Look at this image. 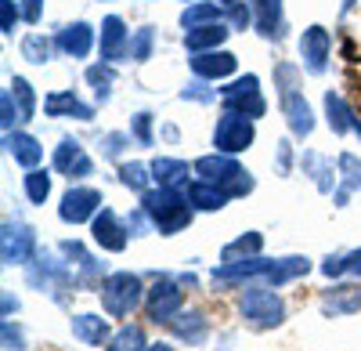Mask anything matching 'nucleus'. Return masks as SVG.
<instances>
[{
  "mask_svg": "<svg viewBox=\"0 0 361 351\" xmlns=\"http://www.w3.org/2000/svg\"><path fill=\"white\" fill-rule=\"evenodd\" d=\"M311 272V261L307 257H250V261H235V265H217L209 272V282L214 286H238V282H250L260 279L267 286L282 290L293 279H304Z\"/></svg>",
  "mask_w": 361,
  "mask_h": 351,
  "instance_id": "obj_1",
  "label": "nucleus"
},
{
  "mask_svg": "<svg viewBox=\"0 0 361 351\" xmlns=\"http://www.w3.org/2000/svg\"><path fill=\"white\" fill-rule=\"evenodd\" d=\"M141 210L148 214V221H152L159 236H177L195 218V207L188 203L185 189H148L141 196Z\"/></svg>",
  "mask_w": 361,
  "mask_h": 351,
  "instance_id": "obj_2",
  "label": "nucleus"
},
{
  "mask_svg": "<svg viewBox=\"0 0 361 351\" xmlns=\"http://www.w3.org/2000/svg\"><path fill=\"white\" fill-rule=\"evenodd\" d=\"M25 286L37 294H47L54 304H66L69 294H76V275L62 254L54 257L51 250H37V257L25 265Z\"/></svg>",
  "mask_w": 361,
  "mask_h": 351,
  "instance_id": "obj_3",
  "label": "nucleus"
},
{
  "mask_svg": "<svg viewBox=\"0 0 361 351\" xmlns=\"http://www.w3.org/2000/svg\"><path fill=\"white\" fill-rule=\"evenodd\" d=\"M300 69L304 66H293V62H279L275 66V87H279V105L282 116L296 138H311L314 131V112L311 102L304 98V87H300Z\"/></svg>",
  "mask_w": 361,
  "mask_h": 351,
  "instance_id": "obj_4",
  "label": "nucleus"
},
{
  "mask_svg": "<svg viewBox=\"0 0 361 351\" xmlns=\"http://www.w3.org/2000/svg\"><path fill=\"white\" fill-rule=\"evenodd\" d=\"M235 308L253 330H279L286 323V301H282V294H275V286H267V282H246Z\"/></svg>",
  "mask_w": 361,
  "mask_h": 351,
  "instance_id": "obj_5",
  "label": "nucleus"
},
{
  "mask_svg": "<svg viewBox=\"0 0 361 351\" xmlns=\"http://www.w3.org/2000/svg\"><path fill=\"white\" fill-rule=\"evenodd\" d=\"M192 167H195V178H202V182H209V185L224 189L231 199H235V196H250V192L257 189L253 174H250L243 163H238L235 156H228V153H209V156H199Z\"/></svg>",
  "mask_w": 361,
  "mask_h": 351,
  "instance_id": "obj_6",
  "label": "nucleus"
},
{
  "mask_svg": "<svg viewBox=\"0 0 361 351\" xmlns=\"http://www.w3.org/2000/svg\"><path fill=\"white\" fill-rule=\"evenodd\" d=\"M98 297H102V311L109 319H127L145 301L141 275H134V272H109L102 279V286H98Z\"/></svg>",
  "mask_w": 361,
  "mask_h": 351,
  "instance_id": "obj_7",
  "label": "nucleus"
},
{
  "mask_svg": "<svg viewBox=\"0 0 361 351\" xmlns=\"http://www.w3.org/2000/svg\"><path fill=\"white\" fill-rule=\"evenodd\" d=\"M180 311H185V286H180V279L156 272V282L145 290V315L152 323H170Z\"/></svg>",
  "mask_w": 361,
  "mask_h": 351,
  "instance_id": "obj_8",
  "label": "nucleus"
},
{
  "mask_svg": "<svg viewBox=\"0 0 361 351\" xmlns=\"http://www.w3.org/2000/svg\"><path fill=\"white\" fill-rule=\"evenodd\" d=\"M221 109L224 112H238V116H250V120H260L267 112V98L260 91V76L246 73L231 80L228 87H221Z\"/></svg>",
  "mask_w": 361,
  "mask_h": 351,
  "instance_id": "obj_9",
  "label": "nucleus"
},
{
  "mask_svg": "<svg viewBox=\"0 0 361 351\" xmlns=\"http://www.w3.org/2000/svg\"><path fill=\"white\" fill-rule=\"evenodd\" d=\"M253 141H257V120L238 116V112H221L217 116V124H214V149L217 153L238 156V153H246Z\"/></svg>",
  "mask_w": 361,
  "mask_h": 351,
  "instance_id": "obj_10",
  "label": "nucleus"
},
{
  "mask_svg": "<svg viewBox=\"0 0 361 351\" xmlns=\"http://www.w3.org/2000/svg\"><path fill=\"white\" fill-rule=\"evenodd\" d=\"M37 250H40L37 232L25 221H4V228H0V261H4V268H25L37 257Z\"/></svg>",
  "mask_w": 361,
  "mask_h": 351,
  "instance_id": "obj_11",
  "label": "nucleus"
},
{
  "mask_svg": "<svg viewBox=\"0 0 361 351\" xmlns=\"http://www.w3.org/2000/svg\"><path fill=\"white\" fill-rule=\"evenodd\" d=\"M58 254L69 261V268H73V275H76V290H94V286H102V279L109 275V272H105V261H98L80 239H62V243H58Z\"/></svg>",
  "mask_w": 361,
  "mask_h": 351,
  "instance_id": "obj_12",
  "label": "nucleus"
},
{
  "mask_svg": "<svg viewBox=\"0 0 361 351\" xmlns=\"http://www.w3.org/2000/svg\"><path fill=\"white\" fill-rule=\"evenodd\" d=\"M329 58H333V37L325 25H307L300 37V66L311 76H325L329 73Z\"/></svg>",
  "mask_w": 361,
  "mask_h": 351,
  "instance_id": "obj_13",
  "label": "nucleus"
},
{
  "mask_svg": "<svg viewBox=\"0 0 361 351\" xmlns=\"http://www.w3.org/2000/svg\"><path fill=\"white\" fill-rule=\"evenodd\" d=\"M51 170L54 174H62V178H69V182H83V178H90L94 174V160L87 156V149L76 141V138H62L54 145V156H51Z\"/></svg>",
  "mask_w": 361,
  "mask_h": 351,
  "instance_id": "obj_14",
  "label": "nucleus"
},
{
  "mask_svg": "<svg viewBox=\"0 0 361 351\" xmlns=\"http://www.w3.org/2000/svg\"><path fill=\"white\" fill-rule=\"evenodd\" d=\"M102 192L98 189H87V185H73L62 203H58V218L66 225H83V221H94L98 210H102Z\"/></svg>",
  "mask_w": 361,
  "mask_h": 351,
  "instance_id": "obj_15",
  "label": "nucleus"
},
{
  "mask_svg": "<svg viewBox=\"0 0 361 351\" xmlns=\"http://www.w3.org/2000/svg\"><path fill=\"white\" fill-rule=\"evenodd\" d=\"M90 239H94L102 250H109V254H123L127 243H130V228L112 207H102L98 218L90 221Z\"/></svg>",
  "mask_w": 361,
  "mask_h": 351,
  "instance_id": "obj_16",
  "label": "nucleus"
},
{
  "mask_svg": "<svg viewBox=\"0 0 361 351\" xmlns=\"http://www.w3.org/2000/svg\"><path fill=\"white\" fill-rule=\"evenodd\" d=\"M98 54H102V62H112V66H119V62L130 58V29H127V22L119 15H105L102 18Z\"/></svg>",
  "mask_w": 361,
  "mask_h": 351,
  "instance_id": "obj_17",
  "label": "nucleus"
},
{
  "mask_svg": "<svg viewBox=\"0 0 361 351\" xmlns=\"http://www.w3.org/2000/svg\"><path fill=\"white\" fill-rule=\"evenodd\" d=\"M318 308L325 319H343V315L361 311V282H336V286L322 290Z\"/></svg>",
  "mask_w": 361,
  "mask_h": 351,
  "instance_id": "obj_18",
  "label": "nucleus"
},
{
  "mask_svg": "<svg viewBox=\"0 0 361 351\" xmlns=\"http://www.w3.org/2000/svg\"><path fill=\"white\" fill-rule=\"evenodd\" d=\"M44 116H54V120H80L90 124L94 120V105H87L76 91H51L44 98Z\"/></svg>",
  "mask_w": 361,
  "mask_h": 351,
  "instance_id": "obj_19",
  "label": "nucleus"
},
{
  "mask_svg": "<svg viewBox=\"0 0 361 351\" xmlns=\"http://www.w3.org/2000/svg\"><path fill=\"white\" fill-rule=\"evenodd\" d=\"M188 66H192V73L199 76V80H228V76H235V69H238V58L231 54V51H224V47H217V51H202V54H192L188 58Z\"/></svg>",
  "mask_w": 361,
  "mask_h": 351,
  "instance_id": "obj_20",
  "label": "nucleus"
},
{
  "mask_svg": "<svg viewBox=\"0 0 361 351\" xmlns=\"http://www.w3.org/2000/svg\"><path fill=\"white\" fill-rule=\"evenodd\" d=\"M322 105H325V124H329L333 134H340V138L343 134H357L361 138V116L347 105V98L340 91H325Z\"/></svg>",
  "mask_w": 361,
  "mask_h": 351,
  "instance_id": "obj_21",
  "label": "nucleus"
},
{
  "mask_svg": "<svg viewBox=\"0 0 361 351\" xmlns=\"http://www.w3.org/2000/svg\"><path fill=\"white\" fill-rule=\"evenodd\" d=\"M58 51H62L66 58H87L90 51H94V44H98V33H94V25L90 22H69V25H62L58 29Z\"/></svg>",
  "mask_w": 361,
  "mask_h": 351,
  "instance_id": "obj_22",
  "label": "nucleus"
},
{
  "mask_svg": "<svg viewBox=\"0 0 361 351\" xmlns=\"http://www.w3.org/2000/svg\"><path fill=\"white\" fill-rule=\"evenodd\" d=\"M250 8H253V29L264 40H282L286 37L282 0H250Z\"/></svg>",
  "mask_w": 361,
  "mask_h": 351,
  "instance_id": "obj_23",
  "label": "nucleus"
},
{
  "mask_svg": "<svg viewBox=\"0 0 361 351\" xmlns=\"http://www.w3.org/2000/svg\"><path fill=\"white\" fill-rule=\"evenodd\" d=\"M69 330H73V337H76L80 344H87V347H102V344L112 340L109 319L98 315V311H80V315H73V319H69Z\"/></svg>",
  "mask_w": 361,
  "mask_h": 351,
  "instance_id": "obj_24",
  "label": "nucleus"
},
{
  "mask_svg": "<svg viewBox=\"0 0 361 351\" xmlns=\"http://www.w3.org/2000/svg\"><path fill=\"white\" fill-rule=\"evenodd\" d=\"M166 326H170V333H173L177 340H185L188 347H199V344H206V337H209V319H206V311H199V308H188V311L173 315Z\"/></svg>",
  "mask_w": 361,
  "mask_h": 351,
  "instance_id": "obj_25",
  "label": "nucleus"
},
{
  "mask_svg": "<svg viewBox=\"0 0 361 351\" xmlns=\"http://www.w3.org/2000/svg\"><path fill=\"white\" fill-rule=\"evenodd\" d=\"M300 167H304V174L314 182V189H318L322 196H333V192H336L340 167L333 163V156H322V153H304V156H300Z\"/></svg>",
  "mask_w": 361,
  "mask_h": 351,
  "instance_id": "obj_26",
  "label": "nucleus"
},
{
  "mask_svg": "<svg viewBox=\"0 0 361 351\" xmlns=\"http://www.w3.org/2000/svg\"><path fill=\"white\" fill-rule=\"evenodd\" d=\"M4 153H8L18 167L37 170L40 160H44V145L29 134V131H8V134H4Z\"/></svg>",
  "mask_w": 361,
  "mask_h": 351,
  "instance_id": "obj_27",
  "label": "nucleus"
},
{
  "mask_svg": "<svg viewBox=\"0 0 361 351\" xmlns=\"http://www.w3.org/2000/svg\"><path fill=\"white\" fill-rule=\"evenodd\" d=\"M195 167H188V160H173V156H156L152 160V182L159 189H188Z\"/></svg>",
  "mask_w": 361,
  "mask_h": 351,
  "instance_id": "obj_28",
  "label": "nucleus"
},
{
  "mask_svg": "<svg viewBox=\"0 0 361 351\" xmlns=\"http://www.w3.org/2000/svg\"><path fill=\"white\" fill-rule=\"evenodd\" d=\"M235 33L228 22H217V25H195V29H185V47L188 54H202V51H217L224 47V40Z\"/></svg>",
  "mask_w": 361,
  "mask_h": 351,
  "instance_id": "obj_29",
  "label": "nucleus"
},
{
  "mask_svg": "<svg viewBox=\"0 0 361 351\" xmlns=\"http://www.w3.org/2000/svg\"><path fill=\"white\" fill-rule=\"evenodd\" d=\"M336 167H340V182H336V192H333V207H347L350 196L361 189V160L354 153H340Z\"/></svg>",
  "mask_w": 361,
  "mask_h": 351,
  "instance_id": "obj_30",
  "label": "nucleus"
},
{
  "mask_svg": "<svg viewBox=\"0 0 361 351\" xmlns=\"http://www.w3.org/2000/svg\"><path fill=\"white\" fill-rule=\"evenodd\" d=\"M231 18V8L217 4V0H195L180 11V29H195V25H217V22H228ZM231 25V22H228Z\"/></svg>",
  "mask_w": 361,
  "mask_h": 351,
  "instance_id": "obj_31",
  "label": "nucleus"
},
{
  "mask_svg": "<svg viewBox=\"0 0 361 351\" xmlns=\"http://www.w3.org/2000/svg\"><path fill=\"white\" fill-rule=\"evenodd\" d=\"M185 196H188V203L195 207V214H214V210H224V207H228V199H231L224 189L209 185V182H202V178H195V182L185 189Z\"/></svg>",
  "mask_w": 361,
  "mask_h": 351,
  "instance_id": "obj_32",
  "label": "nucleus"
},
{
  "mask_svg": "<svg viewBox=\"0 0 361 351\" xmlns=\"http://www.w3.org/2000/svg\"><path fill=\"white\" fill-rule=\"evenodd\" d=\"M260 250H264V236H260V232H243V236H235L231 243L221 246V265H235V261L260 257Z\"/></svg>",
  "mask_w": 361,
  "mask_h": 351,
  "instance_id": "obj_33",
  "label": "nucleus"
},
{
  "mask_svg": "<svg viewBox=\"0 0 361 351\" xmlns=\"http://www.w3.org/2000/svg\"><path fill=\"white\" fill-rule=\"evenodd\" d=\"M18 51H22V58H25L29 66H47L51 58H54V51H58V40L54 37H44V33H25L22 44H18Z\"/></svg>",
  "mask_w": 361,
  "mask_h": 351,
  "instance_id": "obj_34",
  "label": "nucleus"
},
{
  "mask_svg": "<svg viewBox=\"0 0 361 351\" xmlns=\"http://www.w3.org/2000/svg\"><path fill=\"white\" fill-rule=\"evenodd\" d=\"M119 185L145 196L148 189H152V163H141V160H130V163H119Z\"/></svg>",
  "mask_w": 361,
  "mask_h": 351,
  "instance_id": "obj_35",
  "label": "nucleus"
},
{
  "mask_svg": "<svg viewBox=\"0 0 361 351\" xmlns=\"http://www.w3.org/2000/svg\"><path fill=\"white\" fill-rule=\"evenodd\" d=\"M87 83L94 87V98L105 105L112 98V83H116V66L112 62H94V66H87Z\"/></svg>",
  "mask_w": 361,
  "mask_h": 351,
  "instance_id": "obj_36",
  "label": "nucleus"
},
{
  "mask_svg": "<svg viewBox=\"0 0 361 351\" xmlns=\"http://www.w3.org/2000/svg\"><path fill=\"white\" fill-rule=\"evenodd\" d=\"M22 192H25V199L33 203V207H44L47 196H51V170H44V167L25 170V178H22Z\"/></svg>",
  "mask_w": 361,
  "mask_h": 351,
  "instance_id": "obj_37",
  "label": "nucleus"
},
{
  "mask_svg": "<svg viewBox=\"0 0 361 351\" xmlns=\"http://www.w3.org/2000/svg\"><path fill=\"white\" fill-rule=\"evenodd\" d=\"M105 351H148V337H145V330L141 326H119L116 333H112V340L105 344Z\"/></svg>",
  "mask_w": 361,
  "mask_h": 351,
  "instance_id": "obj_38",
  "label": "nucleus"
},
{
  "mask_svg": "<svg viewBox=\"0 0 361 351\" xmlns=\"http://www.w3.org/2000/svg\"><path fill=\"white\" fill-rule=\"evenodd\" d=\"M152 51H156V29L152 25H141V29H134L130 33V62H148L152 58Z\"/></svg>",
  "mask_w": 361,
  "mask_h": 351,
  "instance_id": "obj_39",
  "label": "nucleus"
},
{
  "mask_svg": "<svg viewBox=\"0 0 361 351\" xmlns=\"http://www.w3.org/2000/svg\"><path fill=\"white\" fill-rule=\"evenodd\" d=\"M11 95H15V102H18V109H22V120H33L37 116V91H33V83H29L25 76H11Z\"/></svg>",
  "mask_w": 361,
  "mask_h": 351,
  "instance_id": "obj_40",
  "label": "nucleus"
},
{
  "mask_svg": "<svg viewBox=\"0 0 361 351\" xmlns=\"http://www.w3.org/2000/svg\"><path fill=\"white\" fill-rule=\"evenodd\" d=\"M130 141H134L130 131H109V134L98 138V153H102V160H119L130 149Z\"/></svg>",
  "mask_w": 361,
  "mask_h": 351,
  "instance_id": "obj_41",
  "label": "nucleus"
},
{
  "mask_svg": "<svg viewBox=\"0 0 361 351\" xmlns=\"http://www.w3.org/2000/svg\"><path fill=\"white\" fill-rule=\"evenodd\" d=\"M180 98L185 102H199V105H214V102H221V87H209V80H192V83H185L180 87Z\"/></svg>",
  "mask_w": 361,
  "mask_h": 351,
  "instance_id": "obj_42",
  "label": "nucleus"
},
{
  "mask_svg": "<svg viewBox=\"0 0 361 351\" xmlns=\"http://www.w3.org/2000/svg\"><path fill=\"white\" fill-rule=\"evenodd\" d=\"M152 120H156V116L148 112V109L134 112V120H130V134H134V141L141 145V149H152V145H156V134H152Z\"/></svg>",
  "mask_w": 361,
  "mask_h": 351,
  "instance_id": "obj_43",
  "label": "nucleus"
},
{
  "mask_svg": "<svg viewBox=\"0 0 361 351\" xmlns=\"http://www.w3.org/2000/svg\"><path fill=\"white\" fill-rule=\"evenodd\" d=\"M15 124H25V120H22V109H18L11 87H8V91L0 95V127H4V134H8V131H15Z\"/></svg>",
  "mask_w": 361,
  "mask_h": 351,
  "instance_id": "obj_44",
  "label": "nucleus"
},
{
  "mask_svg": "<svg viewBox=\"0 0 361 351\" xmlns=\"http://www.w3.org/2000/svg\"><path fill=\"white\" fill-rule=\"evenodd\" d=\"M18 22H25V18H22V8H18V0H0V33L11 37L15 29H18Z\"/></svg>",
  "mask_w": 361,
  "mask_h": 351,
  "instance_id": "obj_45",
  "label": "nucleus"
},
{
  "mask_svg": "<svg viewBox=\"0 0 361 351\" xmlns=\"http://www.w3.org/2000/svg\"><path fill=\"white\" fill-rule=\"evenodd\" d=\"M293 141L289 138H282L279 145H275V174L279 178H293Z\"/></svg>",
  "mask_w": 361,
  "mask_h": 351,
  "instance_id": "obj_46",
  "label": "nucleus"
},
{
  "mask_svg": "<svg viewBox=\"0 0 361 351\" xmlns=\"http://www.w3.org/2000/svg\"><path fill=\"white\" fill-rule=\"evenodd\" d=\"M0 337H4V351H25V333H22V326L11 323V319L0 323Z\"/></svg>",
  "mask_w": 361,
  "mask_h": 351,
  "instance_id": "obj_47",
  "label": "nucleus"
},
{
  "mask_svg": "<svg viewBox=\"0 0 361 351\" xmlns=\"http://www.w3.org/2000/svg\"><path fill=\"white\" fill-rule=\"evenodd\" d=\"M231 29H235V33H246V29L253 25V8H250V0H238V4L231 8Z\"/></svg>",
  "mask_w": 361,
  "mask_h": 351,
  "instance_id": "obj_48",
  "label": "nucleus"
},
{
  "mask_svg": "<svg viewBox=\"0 0 361 351\" xmlns=\"http://www.w3.org/2000/svg\"><path fill=\"white\" fill-rule=\"evenodd\" d=\"M123 221H127V228H130V236H148V232H156L152 221H148V214L141 210V203H137V210H130Z\"/></svg>",
  "mask_w": 361,
  "mask_h": 351,
  "instance_id": "obj_49",
  "label": "nucleus"
},
{
  "mask_svg": "<svg viewBox=\"0 0 361 351\" xmlns=\"http://www.w3.org/2000/svg\"><path fill=\"white\" fill-rule=\"evenodd\" d=\"M18 8H22V18L29 25H37L44 18V0H18Z\"/></svg>",
  "mask_w": 361,
  "mask_h": 351,
  "instance_id": "obj_50",
  "label": "nucleus"
},
{
  "mask_svg": "<svg viewBox=\"0 0 361 351\" xmlns=\"http://www.w3.org/2000/svg\"><path fill=\"white\" fill-rule=\"evenodd\" d=\"M343 275L361 279V246H357V250H350V254H343Z\"/></svg>",
  "mask_w": 361,
  "mask_h": 351,
  "instance_id": "obj_51",
  "label": "nucleus"
},
{
  "mask_svg": "<svg viewBox=\"0 0 361 351\" xmlns=\"http://www.w3.org/2000/svg\"><path fill=\"white\" fill-rule=\"evenodd\" d=\"M11 311H18V297L4 294V319H11Z\"/></svg>",
  "mask_w": 361,
  "mask_h": 351,
  "instance_id": "obj_52",
  "label": "nucleus"
},
{
  "mask_svg": "<svg viewBox=\"0 0 361 351\" xmlns=\"http://www.w3.org/2000/svg\"><path fill=\"white\" fill-rule=\"evenodd\" d=\"M163 138H166V141H177L180 134H177V127H173V124H166V127H163Z\"/></svg>",
  "mask_w": 361,
  "mask_h": 351,
  "instance_id": "obj_53",
  "label": "nucleus"
},
{
  "mask_svg": "<svg viewBox=\"0 0 361 351\" xmlns=\"http://www.w3.org/2000/svg\"><path fill=\"white\" fill-rule=\"evenodd\" d=\"M148 351H173V344H166V340H159V344H148Z\"/></svg>",
  "mask_w": 361,
  "mask_h": 351,
  "instance_id": "obj_54",
  "label": "nucleus"
},
{
  "mask_svg": "<svg viewBox=\"0 0 361 351\" xmlns=\"http://www.w3.org/2000/svg\"><path fill=\"white\" fill-rule=\"evenodd\" d=\"M354 4H357V0H343V4H340V15H350V11H354Z\"/></svg>",
  "mask_w": 361,
  "mask_h": 351,
  "instance_id": "obj_55",
  "label": "nucleus"
},
{
  "mask_svg": "<svg viewBox=\"0 0 361 351\" xmlns=\"http://www.w3.org/2000/svg\"><path fill=\"white\" fill-rule=\"evenodd\" d=\"M192 4H195V0H192ZM217 4H224V8H235V4H238V0H217Z\"/></svg>",
  "mask_w": 361,
  "mask_h": 351,
  "instance_id": "obj_56",
  "label": "nucleus"
}]
</instances>
